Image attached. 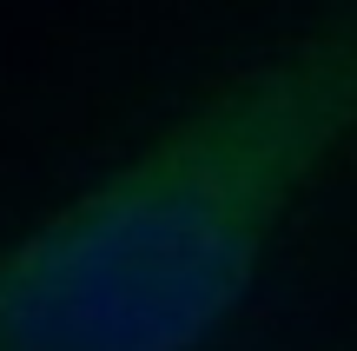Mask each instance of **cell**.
<instances>
[{
  "instance_id": "6da1fadb",
  "label": "cell",
  "mask_w": 357,
  "mask_h": 351,
  "mask_svg": "<svg viewBox=\"0 0 357 351\" xmlns=\"http://www.w3.org/2000/svg\"><path fill=\"white\" fill-rule=\"evenodd\" d=\"M357 166V0H311L0 239V351H212Z\"/></svg>"
}]
</instances>
